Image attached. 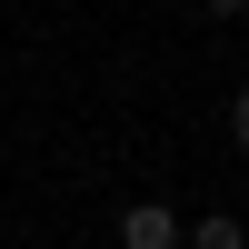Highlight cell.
Here are the masks:
<instances>
[{
    "label": "cell",
    "mask_w": 249,
    "mask_h": 249,
    "mask_svg": "<svg viewBox=\"0 0 249 249\" xmlns=\"http://www.w3.org/2000/svg\"><path fill=\"white\" fill-rule=\"evenodd\" d=\"M179 239H190V249H239V239H249V219H239V210H210V219H190Z\"/></svg>",
    "instance_id": "2"
},
{
    "label": "cell",
    "mask_w": 249,
    "mask_h": 249,
    "mask_svg": "<svg viewBox=\"0 0 249 249\" xmlns=\"http://www.w3.org/2000/svg\"><path fill=\"white\" fill-rule=\"evenodd\" d=\"M120 239L130 249H179V219L160 210V199H140V210H120Z\"/></svg>",
    "instance_id": "1"
},
{
    "label": "cell",
    "mask_w": 249,
    "mask_h": 249,
    "mask_svg": "<svg viewBox=\"0 0 249 249\" xmlns=\"http://www.w3.org/2000/svg\"><path fill=\"white\" fill-rule=\"evenodd\" d=\"M199 10H219V20H239V10H249V0H199Z\"/></svg>",
    "instance_id": "4"
},
{
    "label": "cell",
    "mask_w": 249,
    "mask_h": 249,
    "mask_svg": "<svg viewBox=\"0 0 249 249\" xmlns=\"http://www.w3.org/2000/svg\"><path fill=\"white\" fill-rule=\"evenodd\" d=\"M230 150H249V90L230 100Z\"/></svg>",
    "instance_id": "3"
}]
</instances>
